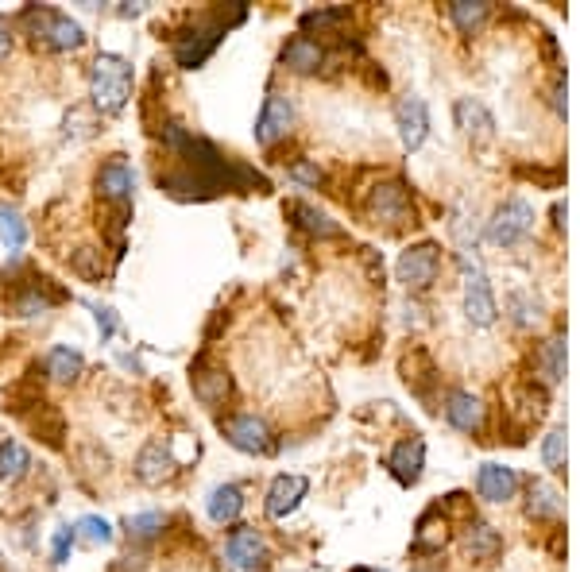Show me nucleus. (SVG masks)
Returning <instances> with one entry per match:
<instances>
[{
  "label": "nucleus",
  "mask_w": 580,
  "mask_h": 572,
  "mask_svg": "<svg viewBox=\"0 0 580 572\" xmlns=\"http://www.w3.org/2000/svg\"><path fill=\"white\" fill-rule=\"evenodd\" d=\"M387 468H391V476H395L403 487H414L422 480V468H426V445H422L418 437L399 441V445L391 449V457H387Z\"/></svg>",
  "instance_id": "nucleus-13"
},
{
  "label": "nucleus",
  "mask_w": 580,
  "mask_h": 572,
  "mask_svg": "<svg viewBox=\"0 0 580 572\" xmlns=\"http://www.w3.org/2000/svg\"><path fill=\"white\" fill-rule=\"evenodd\" d=\"M476 491H480L488 503H507V499H515V491H519V476H515V468H507V464H480V472H476Z\"/></svg>",
  "instance_id": "nucleus-17"
},
{
  "label": "nucleus",
  "mask_w": 580,
  "mask_h": 572,
  "mask_svg": "<svg viewBox=\"0 0 580 572\" xmlns=\"http://www.w3.org/2000/svg\"><path fill=\"white\" fill-rule=\"evenodd\" d=\"M449 16H453V24H457L464 35H472V31L488 20V4H480V0H453V4H449Z\"/></svg>",
  "instance_id": "nucleus-28"
},
{
  "label": "nucleus",
  "mask_w": 580,
  "mask_h": 572,
  "mask_svg": "<svg viewBox=\"0 0 580 572\" xmlns=\"http://www.w3.org/2000/svg\"><path fill=\"white\" fill-rule=\"evenodd\" d=\"M294 178H298V182H314V186H318L321 171H314V167H294Z\"/></svg>",
  "instance_id": "nucleus-39"
},
{
  "label": "nucleus",
  "mask_w": 580,
  "mask_h": 572,
  "mask_svg": "<svg viewBox=\"0 0 580 572\" xmlns=\"http://www.w3.org/2000/svg\"><path fill=\"white\" fill-rule=\"evenodd\" d=\"M8 51H12V31L0 20V58H8Z\"/></svg>",
  "instance_id": "nucleus-40"
},
{
  "label": "nucleus",
  "mask_w": 580,
  "mask_h": 572,
  "mask_svg": "<svg viewBox=\"0 0 580 572\" xmlns=\"http://www.w3.org/2000/svg\"><path fill=\"white\" fill-rule=\"evenodd\" d=\"M464 317H468L476 329H488V325H495V317H499L492 283H488V275H484L480 267H468V271H464Z\"/></svg>",
  "instance_id": "nucleus-7"
},
{
  "label": "nucleus",
  "mask_w": 580,
  "mask_h": 572,
  "mask_svg": "<svg viewBox=\"0 0 580 572\" xmlns=\"http://www.w3.org/2000/svg\"><path fill=\"white\" fill-rule=\"evenodd\" d=\"M31 468V453L20 445V441H8V445H0V480L4 484H16V480H24Z\"/></svg>",
  "instance_id": "nucleus-26"
},
{
  "label": "nucleus",
  "mask_w": 580,
  "mask_h": 572,
  "mask_svg": "<svg viewBox=\"0 0 580 572\" xmlns=\"http://www.w3.org/2000/svg\"><path fill=\"white\" fill-rule=\"evenodd\" d=\"M395 124H399V140H403L406 151H418V147L426 143V136H430V109H426V101L414 97V93L399 97V105H395Z\"/></svg>",
  "instance_id": "nucleus-8"
},
{
  "label": "nucleus",
  "mask_w": 580,
  "mask_h": 572,
  "mask_svg": "<svg viewBox=\"0 0 580 572\" xmlns=\"http://www.w3.org/2000/svg\"><path fill=\"white\" fill-rule=\"evenodd\" d=\"M321 62H325V51H321V43H314L310 35H294L287 47H283V66L294 70V74H318Z\"/></svg>",
  "instance_id": "nucleus-20"
},
{
  "label": "nucleus",
  "mask_w": 580,
  "mask_h": 572,
  "mask_svg": "<svg viewBox=\"0 0 580 572\" xmlns=\"http://www.w3.org/2000/svg\"><path fill=\"white\" fill-rule=\"evenodd\" d=\"M240 20H244V8H240V4L232 8L229 16H225V12L205 16V24H198V28H190L186 35L174 39V62L186 66V70H198L205 58L217 51V43L225 39V31H229L232 24H240Z\"/></svg>",
  "instance_id": "nucleus-3"
},
{
  "label": "nucleus",
  "mask_w": 580,
  "mask_h": 572,
  "mask_svg": "<svg viewBox=\"0 0 580 572\" xmlns=\"http://www.w3.org/2000/svg\"><path fill=\"white\" fill-rule=\"evenodd\" d=\"M209 518L213 522H236L240 518V511H244V491L236 484H221L209 491Z\"/></svg>",
  "instance_id": "nucleus-23"
},
{
  "label": "nucleus",
  "mask_w": 580,
  "mask_h": 572,
  "mask_svg": "<svg viewBox=\"0 0 580 572\" xmlns=\"http://www.w3.org/2000/svg\"><path fill=\"white\" fill-rule=\"evenodd\" d=\"M534 229V205L526 198H511L495 209V217L488 221V236L499 248H515L526 232Z\"/></svg>",
  "instance_id": "nucleus-5"
},
{
  "label": "nucleus",
  "mask_w": 580,
  "mask_h": 572,
  "mask_svg": "<svg viewBox=\"0 0 580 572\" xmlns=\"http://www.w3.org/2000/svg\"><path fill=\"white\" fill-rule=\"evenodd\" d=\"M24 24L35 35V43H43L51 51H78L86 43L82 24L70 20V16H62V12H55V8H28L24 12Z\"/></svg>",
  "instance_id": "nucleus-4"
},
{
  "label": "nucleus",
  "mask_w": 580,
  "mask_h": 572,
  "mask_svg": "<svg viewBox=\"0 0 580 572\" xmlns=\"http://www.w3.org/2000/svg\"><path fill=\"white\" fill-rule=\"evenodd\" d=\"M89 97H93L97 113H120L132 97V62L120 55H97L93 74H89Z\"/></svg>",
  "instance_id": "nucleus-2"
},
{
  "label": "nucleus",
  "mask_w": 580,
  "mask_h": 572,
  "mask_svg": "<svg viewBox=\"0 0 580 572\" xmlns=\"http://www.w3.org/2000/svg\"><path fill=\"white\" fill-rule=\"evenodd\" d=\"M368 213L379 221H387V225H399L410 217V198H406V190L399 182H387V186H376L372 190V198H368Z\"/></svg>",
  "instance_id": "nucleus-16"
},
{
  "label": "nucleus",
  "mask_w": 580,
  "mask_h": 572,
  "mask_svg": "<svg viewBox=\"0 0 580 572\" xmlns=\"http://www.w3.org/2000/svg\"><path fill=\"white\" fill-rule=\"evenodd\" d=\"M542 460H546V468L561 472V464H565V429L561 426L546 433V441H542Z\"/></svg>",
  "instance_id": "nucleus-34"
},
{
  "label": "nucleus",
  "mask_w": 580,
  "mask_h": 572,
  "mask_svg": "<svg viewBox=\"0 0 580 572\" xmlns=\"http://www.w3.org/2000/svg\"><path fill=\"white\" fill-rule=\"evenodd\" d=\"M190 383H194V395H198V402L202 406H209V410H217L221 402L229 399L232 391V379L225 368H217V364H205V360H198L194 364V375H190Z\"/></svg>",
  "instance_id": "nucleus-12"
},
{
  "label": "nucleus",
  "mask_w": 580,
  "mask_h": 572,
  "mask_svg": "<svg viewBox=\"0 0 580 572\" xmlns=\"http://www.w3.org/2000/svg\"><path fill=\"white\" fill-rule=\"evenodd\" d=\"M0 240H4V248H8V252H20V248H24V240H28V229H24L20 213H12V209H0Z\"/></svg>",
  "instance_id": "nucleus-29"
},
{
  "label": "nucleus",
  "mask_w": 580,
  "mask_h": 572,
  "mask_svg": "<svg viewBox=\"0 0 580 572\" xmlns=\"http://www.w3.org/2000/svg\"><path fill=\"white\" fill-rule=\"evenodd\" d=\"M82 368H86L82 352H74V348H66V344L51 348V356H47V372H51V379H58V383H74V379L82 375Z\"/></svg>",
  "instance_id": "nucleus-25"
},
{
  "label": "nucleus",
  "mask_w": 580,
  "mask_h": 572,
  "mask_svg": "<svg viewBox=\"0 0 580 572\" xmlns=\"http://www.w3.org/2000/svg\"><path fill=\"white\" fill-rule=\"evenodd\" d=\"M174 457H171V445H163V441H147L144 453L136 457V476H140V484L147 487H159L167 484L174 476Z\"/></svg>",
  "instance_id": "nucleus-14"
},
{
  "label": "nucleus",
  "mask_w": 580,
  "mask_h": 572,
  "mask_svg": "<svg viewBox=\"0 0 580 572\" xmlns=\"http://www.w3.org/2000/svg\"><path fill=\"white\" fill-rule=\"evenodd\" d=\"M511 310H515V321H519V325H530V321H538V302L530 306L522 294H515V298H511Z\"/></svg>",
  "instance_id": "nucleus-36"
},
{
  "label": "nucleus",
  "mask_w": 580,
  "mask_h": 572,
  "mask_svg": "<svg viewBox=\"0 0 580 572\" xmlns=\"http://www.w3.org/2000/svg\"><path fill=\"white\" fill-rule=\"evenodd\" d=\"M120 16H140V4H120Z\"/></svg>",
  "instance_id": "nucleus-42"
},
{
  "label": "nucleus",
  "mask_w": 580,
  "mask_h": 572,
  "mask_svg": "<svg viewBox=\"0 0 580 572\" xmlns=\"http://www.w3.org/2000/svg\"><path fill=\"white\" fill-rule=\"evenodd\" d=\"M306 491H310V480L306 476H275L271 487H267V515L271 518H287L298 511V503L306 499Z\"/></svg>",
  "instance_id": "nucleus-11"
},
{
  "label": "nucleus",
  "mask_w": 580,
  "mask_h": 572,
  "mask_svg": "<svg viewBox=\"0 0 580 572\" xmlns=\"http://www.w3.org/2000/svg\"><path fill=\"white\" fill-rule=\"evenodd\" d=\"M163 140L171 147L174 155H182L178 171L174 174H159V186L174 194V198H213L221 190H236V194H248V190H260L267 194L271 182L256 174L252 167H244L240 159L232 155H221L209 140H198L190 136L182 124H167L163 128Z\"/></svg>",
  "instance_id": "nucleus-1"
},
{
  "label": "nucleus",
  "mask_w": 580,
  "mask_h": 572,
  "mask_svg": "<svg viewBox=\"0 0 580 572\" xmlns=\"http://www.w3.org/2000/svg\"><path fill=\"white\" fill-rule=\"evenodd\" d=\"M345 20H348V8H321V12H306V16H302V28L333 31L337 24H345Z\"/></svg>",
  "instance_id": "nucleus-32"
},
{
  "label": "nucleus",
  "mask_w": 580,
  "mask_h": 572,
  "mask_svg": "<svg viewBox=\"0 0 580 572\" xmlns=\"http://www.w3.org/2000/svg\"><path fill=\"white\" fill-rule=\"evenodd\" d=\"M530 518H557L561 515V495L557 487H550L546 480H534L530 484V503H526Z\"/></svg>",
  "instance_id": "nucleus-27"
},
{
  "label": "nucleus",
  "mask_w": 580,
  "mask_h": 572,
  "mask_svg": "<svg viewBox=\"0 0 580 572\" xmlns=\"http://www.w3.org/2000/svg\"><path fill=\"white\" fill-rule=\"evenodd\" d=\"M437 267H441V248L430 244V240L406 248L403 256H399V263H395L399 283H406L410 290H426L437 279Z\"/></svg>",
  "instance_id": "nucleus-6"
},
{
  "label": "nucleus",
  "mask_w": 580,
  "mask_h": 572,
  "mask_svg": "<svg viewBox=\"0 0 580 572\" xmlns=\"http://www.w3.org/2000/svg\"><path fill=\"white\" fill-rule=\"evenodd\" d=\"M163 526H167V515H159V511H144V515L128 518V534L132 538H155Z\"/></svg>",
  "instance_id": "nucleus-33"
},
{
  "label": "nucleus",
  "mask_w": 580,
  "mask_h": 572,
  "mask_svg": "<svg viewBox=\"0 0 580 572\" xmlns=\"http://www.w3.org/2000/svg\"><path fill=\"white\" fill-rule=\"evenodd\" d=\"M74 534H82V538H86V542H93V545H109V542H113V526H109L105 518H97V515L78 518Z\"/></svg>",
  "instance_id": "nucleus-30"
},
{
  "label": "nucleus",
  "mask_w": 580,
  "mask_h": 572,
  "mask_svg": "<svg viewBox=\"0 0 580 572\" xmlns=\"http://www.w3.org/2000/svg\"><path fill=\"white\" fill-rule=\"evenodd\" d=\"M16 310H20L24 317L43 314V310H47V298H39V290H31V294H24V298L16 302Z\"/></svg>",
  "instance_id": "nucleus-37"
},
{
  "label": "nucleus",
  "mask_w": 580,
  "mask_h": 572,
  "mask_svg": "<svg viewBox=\"0 0 580 572\" xmlns=\"http://www.w3.org/2000/svg\"><path fill=\"white\" fill-rule=\"evenodd\" d=\"M221 429H225L232 449H240V453H252V457L271 453V429L256 414H232L229 422H221Z\"/></svg>",
  "instance_id": "nucleus-9"
},
{
  "label": "nucleus",
  "mask_w": 580,
  "mask_h": 572,
  "mask_svg": "<svg viewBox=\"0 0 580 572\" xmlns=\"http://www.w3.org/2000/svg\"><path fill=\"white\" fill-rule=\"evenodd\" d=\"M97 190H101L105 201H113V205L124 209V205H132V194H136V174H132L128 163L113 159V163H105L101 174H97Z\"/></svg>",
  "instance_id": "nucleus-15"
},
{
  "label": "nucleus",
  "mask_w": 580,
  "mask_h": 572,
  "mask_svg": "<svg viewBox=\"0 0 580 572\" xmlns=\"http://www.w3.org/2000/svg\"><path fill=\"white\" fill-rule=\"evenodd\" d=\"M464 549H468L476 561H492L495 553L503 549V542H499V534H495L488 522H476V518H472V526H468V534H464Z\"/></svg>",
  "instance_id": "nucleus-24"
},
{
  "label": "nucleus",
  "mask_w": 580,
  "mask_h": 572,
  "mask_svg": "<svg viewBox=\"0 0 580 572\" xmlns=\"http://www.w3.org/2000/svg\"><path fill=\"white\" fill-rule=\"evenodd\" d=\"M445 418L461 433H476V429L484 426V402L476 399L472 391H453L445 399Z\"/></svg>",
  "instance_id": "nucleus-19"
},
{
  "label": "nucleus",
  "mask_w": 580,
  "mask_h": 572,
  "mask_svg": "<svg viewBox=\"0 0 580 572\" xmlns=\"http://www.w3.org/2000/svg\"><path fill=\"white\" fill-rule=\"evenodd\" d=\"M453 113H457V124L464 128V136H472V140H488L495 132V116L476 97H461L453 105Z\"/></svg>",
  "instance_id": "nucleus-21"
},
{
  "label": "nucleus",
  "mask_w": 580,
  "mask_h": 572,
  "mask_svg": "<svg viewBox=\"0 0 580 572\" xmlns=\"http://www.w3.org/2000/svg\"><path fill=\"white\" fill-rule=\"evenodd\" d=\"M553 221H557V225H561V229H565V205H561V201H557V205H553Z\"/></svg>",
  "instance_id": "nucleus-41"
},
{
  "label": "nucleus",
  "mask_w": 580,
  "mask_h": 572,
  "mask_svg": "<svg viewBox=\"0 0 580 572\" xmlns=\"http://www.w3.org/2000/svg\"><path fill=\"white\" fill-rule=\"evenodd\" d=\"M97 325H101V333H105V337H113V310H101V306H97Z\"/></svg>",
  "instance_id": "nucleus-38"
},
{
  "label": "nucleus",
  "mask_w": 580,
  "mask_h": 572,
  "mask_svg": "<svg viewBox=\"0 0 580 572\" xmlns=\"http://www.w3.org/2000/svg\"><path fill=\"white\" fill-rule=\"evenodd\" d=\"M74 538H78V534H74L70 526H62V530L55 534V542H51V557H55V565H66V557H70V545H74Z\"/></svg>",
  "instance_id": "nucleus-35"
},
{
  "label": "nucleus",
  "mask_w": 580,
  "mask_h": 572,
  "mask_svg": "<svg viewBox=\"0 0 580 572\" xmlns=\"http://www.w3.org/2000/svg\"><path fill=\"white\" fill-rule=\"evenodd\" d=\"M287 217L302 232H310V236H337V232H341V225H337L333 217H325L321 209L306 205V201H290V205H287Z\"/></svg>",
  "instance_id": "nucleus-22"
},
{
  "label": "nucleus",
  "mask_w": 580,
  "mask_h": 572,
  "mask_svg": "<svg viewBox=\"0 0 580 572\" xmlns=\"http://www.w3.org/2000/svg\"><path fill=\"white\" fill-rule=\"evenodd\" d=\"M542 364H546V379L557 383L561 375H565V341L561 337H553V341L542 344Z\"/></svg>",
  "instance_id": "nucleus-31"
},
{
  "label": "nucleus",
  "mask_w": 580,
  "mask_h": 572,
  "mask_svg": "<svg viewBox=\"0 0 580 572\" xmlns=\"http://www.w3.org/2000/svg\"><path fill=\"white\" fill-rule=\"evenodd\" d=\"M290 124H294V105H290V97L283 93H271L267 97V105H263L260 120H256V140L263 147H271L275 140H283L290 132Z\"/></svg>",
  "instance_id": "nucleus-10"
},
{
  "label": "nucleus",
  "mask_w": 580,
  "mask_h": 572,
  "mask_svg": "<svg viewBox=\"0 0 580 572\" xmlns=\"http://www.w3.org/2000/svg\"><path fill=\"white\" fill-rule=\"evenodd\" d=\"M229 561L236 569H263L267 565V545H263L260 530L240 526L229 538Z\"/></svg>",
  "instance_id": "nucleus-18"
}]
</instances>
